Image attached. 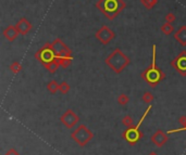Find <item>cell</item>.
<instances>
[{
    "instance_id": "obj_16",
    "label": "cell",
    "mask_w": 186,
    "mask_h": 155,
    "mask_svg": "<svg viewBox=\"0 0 186 155\" xmlns=\"http://www.w3.org/2000/svg\"><path fill=\"white\" fill-rule=\"evenodd\" d=\"M60 89H61V91H62V92H67V91L69 90V86H68L65 83H63L62 85H61Z\"/></svg>"
},
{
    "instance_id": "obj_12",
    "label": "cell",
    "mask_w": 186,
    "mask_h": 155,
    "mask_svg": "<svg viewBox=\"0 0 186 155\" xmlns=\"http://www.w3.org/2000/svg\"><path fill=\"white\" fill-rule=\"evenodd\" d=\"M140 2H142V4L146 9L151 10V9L155 7V4L158 2V0H140Z\"/></svg>"
},
{
    "instance_id": "obj_9",
    "label": "cell",
    "mask_w": 186,
    "mask_h": 155,
    "mask_svg": "<svg viewBox=\"0 0 186 155\" xmlns=\"http://www.w3.org/2000/svg\"><path fill=\"white\" fill-rule=\"evenodd\" d=\"M2 34H3L4 38L7 39L8 41H14L16 39V37L19 36V30L16 26H13V25H9V26H7L6 28L3 29V32H2Z\"/></svg>"
},
{
    "instance_id": "obj_17",
    "label": "cell",
    "mask_w": 186,
    "mask_h": 155,
    "mask_svg": "<svg viewBox=\"0 0 186 155\" xmlns=\"http://www.w3.org/2000/svg\"><path fill=\"white\" fill-rule=\"evenodd\" d=\"M119 101H120V103H122V104H124V103H126V102H128V98H126L124 95H122L121 97H120Z\"/></svg>"
},
{
    "instance_id": "obj_4",
    "label": "cell",
    "mask_w": 186,
    "mask_h": 155,
    "mask_svg": "<svg viewBox=\"0 0 186 155\" xmlns=\"http://www.w3.org/2000/svg\"><path fill=\"white\" fill-rule=\"evenodd\" d=\"M156 44L152 46V64L149 69H147L144 72L143 77L148 81L150 85L155 86L156 84L159 83L162 78H163V73L161 72L155 64V61H156Z\"/></svg>"
},
{
    "instance_id": "obj_18",
    "label": "cell",
    "mask_w": 186,
    "mask_h": 155,
    "mask_svg": "<svg viewBox=\"0 0 186 155\" xmlns=\"http://www.w3.org/2000/svg\"><path fill=\"white\" fill-rule=\"evenodd\" d=\"M152 99V97H151V95H150V93H146L145 95V101H150Z\"/></svg>"
},
{
    "instance_id": "obj_15",
    "label": "cell",
    "mask_w": 186,
    "mask_h": 155,
    "mask_svg": "<svg viewBox=\"0 0 186 155\" xmlns=\"http://www.w3.org/2000/svg\"><path fill=\"white\" fill-rule=\"evenodd\" d=\"M48 87H49V90L52 91V92H55V91L57 90V88H58V86H57V84H56V81H52V83H50Z\"/></svg>"
},
{
    "instance_id": "obj_1",
    "label": "cell",
    "mask_w": 186,
    "mask_h": 155,
    "mask_svg": "<svg viewBox=\"0 0 186 155\" xmlns=\"http://www.w3.org/2000/svg\"><path fill=\"white\" fill-rule=\"evenodd\" d=\"M96 7L108 20H113L126 8V3L124 0H98Z\"/></svg>"
},
{
    "instance_id": "obj_2",
    "label": "cell",
    "mask_w": 186,
    "mask_h": 155,
    "mask_svg": "<svg viewBox=\"0 0 186 155\" xmlns=\"http://www.w3.org/2000/svg\"><path fill=\"white\" fill-rule=\"evenodd\" d=\"M53 50L56 52L57 55V60L59 65H62V66L67 67L68 65L71 64V60H72V50L64 44L60 38H56L55 40L51 44Z\"/></svg>"
},
{
    "instance_id": "obj_3",
    "label": "cell",
    "mask_w": 186,
    "mask_h": 155,
    "mask_svg": "<svg viewBox=\"0 0 186 155\" xmlns=\"http://www.w3.org/2000/svg\"><path fill=\"white\" fill-rule=\"evenodd\" d=\"M106 63L111 67L114 72L120 73L125 66H128L129 63V59L122 52L121 49L117 48L108 55L106 59Z\"/></svg>"
},
{
    "instance_id": "obj_10",
    "label": "cell",
    "mask_w": 186,
    "mask_h": 155,
    "mask_svg": "<svg viewBox=\"0 0 186 155\" xmlns=\"http://www.w3.org/2000/svg\"><path fill=\"white\" fill-rule=\"evenodd\" d=\"M174 38L175 40L181 44V46L185 47L186 46V26L183 25L174 33Z\"/></svg>"
},
{
    "instance_id": "obj_6",
    "label": "cell",
    "mask_w": 186,
    "mask_h": 155,
    "mask_svg": "<svg viewBox=\"0 0 186 155\" xmlns=\"http://www.w3.org/2000/svg\"><path fill=\"white\" fill-rule=\"evenodd\" d=\"M95 37L97 40L100 41V44H110V41H111L112 39H114L115 33L110 27L103 25V26H101L99 29L96 32Z\"/></svg>"
},
{
    "instance_id": "obj_11",
    "label": "cell",
    "mask_w": 186,
    "mask_h": 155,
    "mask_svg": "<svg viewBox=\"0 0 186 155\" xmlns=\"http://www.w3.org/2000/svg\"><path fill=\"white\" fill-rule=\"evenodd\" d=\"M161 32H162V34H164V35H170L173 33V26H172V24H170V23L166 22L161 26Z\"/></svg>"
},
{
    "instance_id": "obj_14",
    "label": "cell",
    "mask_w": 186,
    "mask_h": 155,
    "mask_svg": "<svg viewBox=\"0 0 186 155\" xmlns=\"http://www.w3.org/2000/svg\"><path fill=\"white\" fill-rule=\"evenodd\" d=\"M10 69L12 70V72H14V73L20 72V70H21V65H20V63L14 62V63H13V64L10 66Z\"/></svg>"
},
{
    "instance_id": "obj_13",
    "label": "cell",
    "mask_w": 186,
    "mask_h": 155,
    "mask_svg": "<svg viewBox=\"0 0 186 155\" xmlns=\"http://www.w3.org/2000/svg\"><path fill=\"white\" fill-rule=\"evenodd\" d=\"M164 20H166L167 23H170V24H172V23L175 21V15H174V13L172 12H169L168 14L166 15V18H164Z\"/></svg>"
},
{
    "instance_id": "obj_8",
    "label": "cell",
    "mask_w": 186,
    "mask_h": 155,
    "mask_svg": "<svg viewBox=\"0 0 186 155\" xmlns=\"http://www.w3.org/2000/svg\"><path fill=\"white\" fill-rule=\"evenodd\" d=\"M15 26H16V28H18L19 33H20L21 35H26L30 32L33 25L26 18H21L20 20L18 21Z\"/></svg>"
},
{
    "instance_id": "obj_5",
    "label": "cell",
    "mask_w": 186,
    "mask_h": 155,
    "mask_svg": "<svg viewBox=\"0 0 186 155\" xmlns=\"http://www.w3.org/2000/svg\"><path fill=\"white\" fill-rule=\"evenodd\" d=\"M37 59L41 61V63L47 66V65L51 64L53 62H57V55H56V52L53 50L51 44H46L41 49H39L38 51L35 54Z\"/></svg>"
},
{
    "instance_id": "obj_7",
    "label": "cell",
    "mask_w": 186,
    "mask_h": 155,
    "mask_svg": "<svg viewBox=\"0 0 186 155\" xmlns=\"http://www.w3.org/2000/svg\"><path fill=\"white\" fill-rule=\"evenodd\" d=\"M171 64L182 75H186V50L181 51V53L172 61Z\"/></svg>"
}]
</instances>
